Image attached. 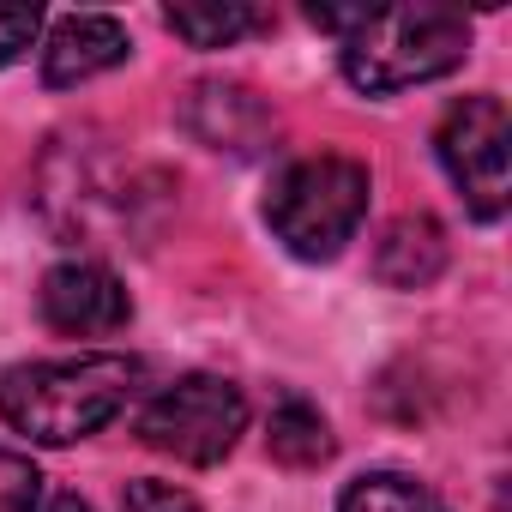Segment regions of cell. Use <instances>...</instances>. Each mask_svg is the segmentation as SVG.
Masks as SVG:
<instances>
[{
    "instance_id": "1",
    "label": "cell",
    "mask_w": 512,
    "mask_h": 512,
    "mask_svg": "<svg viewBox=\"0 0 512 512\" xmlns=\"http://www.w3.org/2000/svg\"><path fill=\"white\" fill-rule=\"evenodd\" d=\"M139 356H67V362H19L0 374V416L37 446H73L109 428L139 392Z\"/></svg>"
},
{
    "instance_id": "2",
    "label": "cell",
    "mask_w": 512,
    "mask_h": 512,
    "mask_svg": "<svg viewBox=\"0 0 512 512\" xmlns=\"http://www.w3.org/2000/svg\"><path fill=\"white\" fill-rule=\"evenodd\" d=\"M470 55V19L452 7H368L350 37H338L344 79L356 91H410L446 79Z\"/></svg>"
},
{
    "instance_id": "3",
    "label": "cell",
    "mask_w": 512,
    "mask_h": 512,
    "mask_svg": "<svg viewBox=\"0 0 512 512\" xmlns=\"http://www.w3.org/2000/svg\"><path fill=\"white\" fill-rule=\"evenodd\" d=\"M139 181H145V169L133 157L109 151V139L67 133L43 157V193L37 199L61 235L121 241V235H139Z\"/></svg>"
},
{
    "instance_id": "4",
    "label": "cell",
    "mask_w": 512,
    "mask_h": 512,
    "mask_svg": "<svg viewBox=\"0 0 512 512\" xmlns=\"http://www.w3.org/2000/svg\"><path fill=\"white\" fill-rule=\"evenodd\" d=\"M368 217V169L356 157H302L266 193V223L296 260H338Z\"/></svg>"
},
{
    "instance_id": "5",
    "label": "cell",
    "mask_w": 512,
    "mask_h": 512,
    "mask_svg": "<svg viewBox=\"0 0 512 512\" xmlns=\"http://www.w3.org/2000/svg\"><path fill=\"white\" fill-rule=\"evenodd\" d=\"M241 428H247V398L223 374H181L139 416V440L151 452H163L175 464H199V470L229 458Z\"/></svg>"
},
{
    "instance_id": "6",
    "label": "cell",
    "mask_w": 512,
    "mask_h": 512,
    "mask_svg": "<svg viewBox=\"0 0 512 512\" xmlns=\"http://www.w3.org/2000/svg\"><path fill=\"white\" fill-rule=\"evenodd\" d=\"M506 145H512V121H506L500 97L452 103L440 133H434L440 169L452 175V187L464 193L470 217H482V223H494L506 211Z\"/></svg>"
},
{
    "instance_id": "7",
    "label": "cell",
    "mask_w": 512,
    "mask_h": 512,
    "mask_svg": "<svg viewBox=\"0 0 512 512\" xmlns=\"http://www.w3.org/2000/svg\"><path fill=\"white\" fill-rule=\"evenodd\" d=\"M181 127L205 145V151H229V157H260L278 133L272 103L241 85V79H199L181 103Z\"/></svg>"
},
{
    "instance_id": "8",
    "label": "cell",
    "mask_w": 512,
    "mask_h": 512,
    "mask_svg": "<svg viewBox=\"0 0 512 512\" xmlns=\"http://www.w3.org/2000/svg\"><path fill=\"white\" fill-rule=\"evenodd\" d=\"M37 308H43V320H49L55 332H67V338H109V332H121V326L133 320L127 284H121L109 266H97V260H67V266H55V272L43 278V290H37Z\"/></svg>"
},
{
    "instance_id": "9",
    "label": "cell",
    "mask_w": 512,
    "mask_h": 512,
    "mask_svg": "<svg viewBox=\"0 0 512 512\" xmlns=\"http://www.w3.org/2000/svg\"><path fill=\"white\" fill-rule=\"evenodd\" d=\"M127 49L133 43H127V25L121 19H109V13H73V19L55 25V37L43 49V85H55V91L85 85V79L121 67Z\"/></svg>"
},
{
    "instance_id": "10",
    "label": "cell",
    "mask_w": 512,
    "mask_h": 512,
    "mask_svg": "<svg viewBox=\"0 0 512 512\" xmlns=\"http://www.w3.org/2000/svg\"><path fill=\"white\" fill-rule=\"evenodd\" d=\"M446 272V229L428 211H404L374 241V278L386 290H428Z\"/></svg>"
},
{
    "instance_id": "11",
    "label": "cell",
    "mask_w": 512,
    "mask_h": 512,
    "mask_svg": "<svg viewBox=\"0 0 512 512\" xmlns=\"http://www.w3.org/2000/svg\"><path fill=\"white\" fill-rule=\"evenodd\" d=\"M266 446H272V458L290 464V470H320V464L332 458V428H326V416H320L308 398H284V404L272 410Z\"/></svg>"
},
{
    "instance_id": "12",
    "label": "cell",
    "mask_w": 512,
    "mask_h": 512,
    "mask_svg": "<svg viewBox=\"0 0 512 512\" xmlns=\"http://www.w3.org/2000/svg\"><path fill=\"white\" fill-rule=\"evenodd\" d=\"M163 25H169L181 43H193V49H229V43H241V37H253V31H266V13L223 0V7H169Z\"/></svg>"
},
{
    "instance_id": "13",
    "label": "cell",
    "mask_w": 512,
    "mask_h": 512,
    "mask_svg": "<svg viewBox=\"0 0 512 512\" xmlns=\"http://www.w3.org/2000/svg\"><path fill=\"white\" fill-rule=\"evenodd\" d=\"M338 512H446L434 488H422L416 476H398V470H374L362 482L344 488Z\"/></svg>"
},
{
    "instance_id": "14",
    "label": "cell",
    "mask_w": 512,
    "mask_h": 512,
    "mask_svg": "<svg viewBox=\"0 0 512 512\" xmlns=\"http://www.w3.org/2000/svg\"><path fill=\"white\" fill-rule=\"evenodd\" d=\"M43 506V470L25 452L0 446V512H37Z\"/></svg>"
},
{
    "instance_id": "15",
    "label": "cell",
    "mask_w": 512,
    "mask_h": 512,
    "mask_svg": "<svg viewBox=\"0 0 512 512\" xmlns=\"http://www.w3.org/2000/svg\"><path fill=\"white\" fill-rule=\"evenodd\" d=\"M121 512H199V500L187 494V488H175V482H127V494H121Z\"/></svg>"
},
{
    "instance_id": "16",
    "label": "cell",
    "mask_w": 512,
    "mask_h": 512,
    "mask_svg": "<svg viewBox=\"0 0 512 512\" xmlns=\"http://www.w3.org/2000/svg\"><path fill=\"white\" fill-rule=\"evenodd\" d=\"M43 31V13L37 7H0V67H13Z\"/></svg>"
},
{
    "instance_id": "17",
    "label": "cell",
    "mask_w": 512,
    "mask_h": 512,
    "mask_svg": "<svg viewBox=\"0 0 512 512\" xmlns=\"http://www.w3.org/2000/svg\"><path fill=\"white\" fill-rule=\"evenodd\" d=\"M49 512H91V506H85V500H79V494H61V500H55V506H49Z\"/></svg>"
}]
</instances>
